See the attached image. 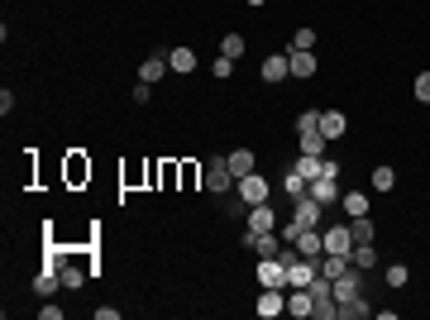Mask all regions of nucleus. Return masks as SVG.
<instances>
[{"instance_id":"27","label":"nucleus","mask_w":430,"mask_h":320,"mask_svg":"<svg viewBox=\"0 0 430 320\" xmlns=\"http://www.w3.org/2000/svg\"><path fill=\"white\" fill-rule=\"evenodd\" d=\"M349 263H354V268H359V272H364V268H373V263H378V249H373V244H354Z\"/></svg>"},{"instance_id":"23","label":"nucleus","mask_w":430,"mask_h":320,"mask_svg":"<svg viewBox=\"0 0 430 320\" xmlns=\"http://www.w3.org/2000/svg\"><path fill=\"white\" fill-rule=\"evenodd\" d=\"M364 316H373V306L364 301V291H359L354 301H339V320H364Z\"/></svg>"},{"instance_id":"39","label":"nucleus","mask_w":430,"mask_h":320,"mask_svg":"<svg viewBox=\"0 0 430 320\" xmlns=\"http://www.w3.org/2000/svg\"><path fill=\"white\" fill-rule=\"evenodd\" d=\"M91 172V167H81V158H72V167H67V177H72V182H81V177Z\"/></svg>"},{"instance_id":"34","label":"nucleus","mask_w":430,"mask_h":320,"mask_svg":"<svg viewBox=\"0 0 430 320\" xmlns=\"http://www.w3.org/2000/svg\"><path fill=\"white\" fill-rule=\"evenodd\" d=\"M292 48H316V29H297V33H292Z\"/></svg>"},{"instance_id":"29","label":"nucleus","mask_w":430,"mask_h":320,"mask_svg":"<svg viewBox=\"0 0 430 320\" xmlns=\"http://www.w3.org/2000/svg\"><path fill=\"white\" fill-rule=\"evenodd\" d=\"M397 187V172L392 167H373V192H392Z\"/></svg>"},{"instance_id":"40","label":"nucleus","mask_w":430,"mask_h":320,"mask_svg":"<svg viewBox=\"0 0 430 320\" xmlns=\"http://www.w3.org/2000/svg\"><path fill=\"white\" fill-rule=\"evenodd\" d=\"M244 5H254V10H263V5H268V0H244Z\"/></svg>"},{"instance_id":"5","label":"nucleus","mask_w":430,"mask_h":320,"mask_svg":"<svg viewBox=\"0 0 430 320\" xmlns=\"http://www.w3.org/2000/svg\"><path fill=\"white\" fill-rule=\"evenodd\" d=\"M287 316H297V320L316 316V296H311V287H292L287 291Z\"/></svg>"},{"instance_id":"3","label":"nucleus","mask_w":430,"mask_h":320,"mask_svg":"<svg viewBox=\"0 0 430 320\" xmlns=\"http://www.w3.org/2000/svg\"><path fill=\"white\" fill-rule=\"evenodd\" d=\"M244 249H254L258 258H277L287 249V239L277 234V229H268V234H254V229H249V234H244Z\"/></svg>"},{"instance_id":"38","label":"nucleus","mask_w":430,"mask_h":320,"mask_svg":"<svg viewBox=\"0 0 430 320\" xmlns=\"http://www.w3.org/2000/svg\"><path fill=\"white\" fill-rule=\"evenodd\" d=\"M10 110H15V91L5 86V91H0V115H10Z\"/></svg>"},{"instance_id":"12","label":"nucleus","mask_w":430,"mask_h":320,"mask_svg":"<svg viewBox=\"0 0 430 320\" xmlns=\"http://www.w3.org/2000/svg\"><path fill=\"white\" fill-rule=\"evenodd\" d=\"M225 162H230V172H235V182H239V177H249V172H258V158H254V148H235V153H225Z\"/></svg>"},{"instance_id":"15","label":"nucleus","mask_w":430,"mask_h":320,"mask_svg":"<svg viewBox=\"0 0 430 320\" xmlns=\"http://www.w3.org/2000/svg\"><path fill=\"white\" fill-rule=\"evenodd\" d=\"M325 254H354L349 224H339V229H325Z\"/></svg>"},{"instance_id":"11","label":"nucleus","mask_w":430,"mask_h":320,"mask_svg":"<svg viewBox=\"0 0 430 320\" xmlns=\"http://www.w3.org/2000/svg\"><path fill=\"white\" fill-rule=\"evenodd\" d=\"M311 196H316L320 206H339V177H316V182H311Z\"/></svg>"},{"instance_id":"10","label":"nucleus","mask_w":430,"mask_h":320,"mask_svg":"<svg viewBox=\"0 0 430 320\" xmlns=\"http://www.w3.org/2000/svg\"><path fill=\"white\" fill-rule=\"evenodd\" d=\"M287 311V291L282 287H263V296H258V316L272 320V316H282Z\"/></svg>"},{"instance_id":"8","label":"nucleus","mask_w":430,"mask_h":320,"mask_svg":"<svg viewBox=\"0 0 430 320\" xmlns=\"http://www.w3.org/2000/svg\"><path fill=\"white\" fill-rule=\"evenodd\" d=\"M364 291V277H359V268H349V272H339L334 277V301H354Z\"/></svg>"},{"instance_id":"25","label":"nucleus","mask_w":430,"mask_h":320,"mask_svg":"<svg viewBox=\"0 0 430 320\" xmlns=\"http://www.w3.org/2000/svg\"><path fill=\"white\" fill-rule=\"evenodd\" d=\"M320 134H325V139H339V134H344V115L339 110H320Z\"/></svg>"},{"instance_id":"7","label":"nucleus","mask_w":430,"mask_h":320,"mask_svg":"<svg viewBox=\"0 0 430 320\" xmlns=\"http://www.w3.org/2000/svg\"><path fill=\"white\" fill-rule=\"evenodd\" d=\"M244 229H254V234H268V229H277V210L263 201V206H249V220H244Z\"/></svg>"},{"instance_id":"13","label":"nucleus","mask_w":430,"mask_h":320,"mask_svg":"<svg viewBox=\"0 0 430 320\" xmlns=\"http://www.w3.org/2000/svg\"><path fill=\"white\" fill-rule=\"evenodd\" d=\"M297 254L302 258H320L325 254V229H302V234H297Z\"/></svg>"},{"instance_id":"14","label":"nucleus","mask_w":430,"mask_h":320,"mask_svg":"<svg viewBox=\"0 0 430 320\" xmlns=\"http://www.w3.org/2000/svg\"><path fill=\"white\" fill-rule=\"evenodd\" d=\"M173 67H168V58L163 53H153V58H143V67H139V81H148V86H158L163 77H168Z\"/></svg>"},{"instance_id":"37","label":"nucleus","mask_w":430,"mask_h":320,"mask_svg":"<svg viewBox=\"0 0 430 320\" xmlns=\"http://www.w3.org/2000/svg\"><path fill=\"white\" fill-rule=\"evenodd\" d=\"M148 100H153V86L139 81V86H134V105H148Z\"/></svg>"},{"instance_id":"24","label":"nucleus","mask_w":430,"mask_h":320,"mask_svg":"<svg viewBox=\"0 0 430 320\" xmlns=\"http://www.w3.org/2000/svg\"><path fill=\"white\" fill-rule=\"evenodd\" d=\"M292 167H297V172H302L306 182H316V177H320V167H325V158H316V153H297V162H292Z\"/></svg>"},{"instance_id":"31","label":"nucleus","mask_w":430,"mask_h":320,"mask_svg":"<svg viewBox=\"0 0 430 320\" xmlns=\"http://www.w3.org/2000/svg\"><path fill=\"white\" fill-rule=\"evenodd\" d=\"M311 129H320V110H302L297 115V134H311Z\"/></svg>"},{"instance_id":"21","label":"nucleus","mask_w":430,"mask_h":320,"mask_svg":"<svg viewBox=\"0 0 430 320\" xmlns=\"http://www.w3.org/2000/svg\"><path fill=\"white\" fill-rule=\"evenodd\" d=\"M282 192L292 196V201H302V196H311V182H306V177L297 172V167H292V172L282 177Z\"/></svg>"},{"instance_id":"2","label":"nucleus","mask_w":430,"mask_h":320,"mask_svg":"<svg viewBox=\"0 0 430 320\" xmlns=\"http://www.w3.org/2000/svg\"><path fill=\"white\" fill-rule=\"evenodd\" d=\"M201 177H206V192H215V196L235 192V172H230V162L225 158H206L201 162Z\"/></svg>"},{"instance_id":"35","label":"nucleus","mask_w":430,"mask_h":320,"mask_svg":"<svg viewBox=\"0 0 430 320\" xmlns=\"http://www.w3.org/2000/svg\"><path fill=\"white\" fill-rule=\"evenodd\" d=\"M81 282H86V272H81V268H63V287L67 291H77Z\"/></svg>"},{"instance_id":"9","label":"nucleus","mask_w":430,"mask_h":320,"mask_svg":"<svg viewBox=\"0 0 430 320\" xmlns=\"http://www.w3.org/2000/svg\"><path fill=\"white\" fill-rule=\"evenodd\" d=\"M287 77H292V58H287V53H268V58H263V81L277 86V81H287Z\"/></svg>"},{"instance_id":"36","label":"nucleus","mask_w":430,"mask_h":320,"mask_svg":"<svg viewBox=\"0 0 430 320\" xmlns=\"http://www.w3.org/2000/svg\"><path fill=\"white\" fill-rule=\"evenodd\" d=\"M39 320H63V306H53V296H43V306H39Z\"/></svg>"},{"instance_id":"18","label":"nucleus","mask_w":430,"mask_h":320,"mask_svg":"<svg viewBox=\"0 0 430 320\" xmlns=\"http://www.w3.org/2000/svg\"><path fill=\"white\" fill-rule=\"evenodd\" d=\"M316 268L334 282V277H339V272H349L354 263H349V254H320V258H316Z\"/></svg>"},{"instance_id":"6","label":"nucleus","mask_w":430,"mask_h":320,"mask_svg":"<svg viewBox=\"0 0 430 320\" xmlns=\"http://www.w3.org/2000/svg\"><path fill=\"white\" fill-rule=\"evenodd\" d=\"M258 282H263V287H282L287 291V263H282V258H258Z\"/></svg>"},{"instance_id":"1","label":"nucleus","mask_w":430,"mask_h":320,"mask_svg":"<svg viewBox=\"0 0 430 320\" xmlns=\"http://www.w3.org/2000/svg\"><path fill=\"white\" fill-rule=\"evenodd\" d=\"M235 192H239V206L249 210V206H263L272 187H268V177H263V172H249V177H239V182H235Z\"/></svg>"},{"instance_id":"20","label":"nucleus","mask_w":430,"mask_h":320,"mask_svg":"<svg viewBox=\"0 0 430 320\" xmlns=\"http://www.w3.org/2000/svg\"><path fill=\"white\" fill-rule=\"evenodd\" d=\"M325 148H330V139H325L320 129H311V134H297V153H316V158H325Z\"/></svg>"},{"instance_id":"33","label":"nucleus","mask_w":430,"mask_h":320,"mask_svg":"<svg viewBox=\"0 0 430 320\" xmlns=\"http://www.w3.org/2000/svg\"><path fill=\"white\" fill-rule=\"evenodd\" d=\"M411 96L421 100V105H430V72H421V77H416V86H411Z\"/></svg>"},{"instance_id":"16","label":"nucleus","mask_w":430,"mask_h":320,"mask_svg":"<svg viewBox=\"0 0 430 320\" xmlns=\"http://www.w3.org/2000/svg\"><path fill=\"white\" fill-rule=\"evenodd\" d=\"M287 58H292V77H316V48H287Z\"/></svg>"},{"instance_id":"19","label":"nucleus","mask_w":430,"mask_h":320,"mask_svg":"<svg viewBox=\"0 0 430 320\" xmlns=\"http://www.w3.org/2000/svg\"><path fill=\"white\" fill-rule=\"evenodd\" d=\"M58 287H63V268H43L34 277V296H53Z\"/></svg>"},{"instance_id":"30","label":"nucleus","mask_w":430,"mask_h":320,"mask_svg":"<svg viewBox=\"0 0 430 320\" xmlns=\"http://www.w3.org/2000/svg\"><path fill=\"white\" fill-rule=\"evenodd\" d=\"M411 282V268L406 263H387V287H406Z\"/></svg>"},{"instance_id":"28","label":"nucleus","mask_w":430,"mask_h":320,"mask_svg":"<svg viewBox=\"0 0 430 320\" xmlns=\"http://www.w3.org/2000/svg\"><path fill=\"white\" fill-rule=\"evenodd\" d=\"M220 53L239 63V58H244V33H225V38H220Z\"/></svg>"},{"instance_id":"26","label":"nucleus","mask_w":430,"mask_h":320,"mask_svg":"<svg viewBox=\"0 0 430 320\" xmlns=\"http://www.w3.org/2000/svg\"><path fill=\"white\" fill-rule=\"evenodd\" d=\"M339 206H344V215L354 220V215H368V196L364 192H344L339 196Z\"/></svg>"},{"instance_id":"32","label":"nucleus","mask_w":430,"mask_h":320,"mask_svg":"<svg viewBox=\"0 0 430 320\" xmlns=\"http://www.w3.org/2000/svg\"><path fill=\"white\" fill-rule=\"evenodd\" d=\"M210 72H215V77H235V58H225V53H215V63H210Z\"/></svg>"},{"instance_id":"17","label":"nucleus","mask_w":430,"mask_h":320,"mask_svg":"<svg viewBox=\"0 0 430 320\" xmlns=\"http://www.w3.org/2000/svg\"><path fill=\"white\" fill-rule=\"evenodd\" d=\"M168 67H173L177 77L196 72V48H187V43H182V48H173V53H168Z\"/></svg>"},{"instance_id":"4","label":"nucleus","mask_w":430,"mask_h":320,"mask_svg":"<svg viewBox=\"0 0 430 320\" xmlns=\"http://www.w3.org/2000/svg\"><path fill=\"white\" fill-rule=\"evenodd\" d=\"M320 215H325V206H320L316 196H302V201H292V220L302 224V229H320Z\"/></svg>"},{"instance_id":"22","label":"nucleus","mask_w":430,"mask_h":320,"mask_svg":"<svg viewBox=\"0 0 430 320\" xmlns=\"http://www.w3.org/2000/svg\"><path fill=\"white\" fill-rule=\"evenodd\" d=\"M349 234H354V244H373V239H378V229H373V220H368V215H354V220H349Z\"/></svg>"}]
</instances>
